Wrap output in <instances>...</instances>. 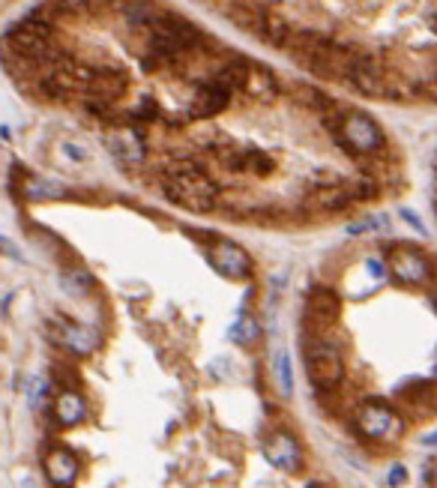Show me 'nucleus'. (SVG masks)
I'll return each instance as SVG.
<instances>
[{
  "mask_svg": "<svg viewBox=\"0 0 437 488\" xmlns=\"http://www.w3.org/2000/svg\"><path fill=\"white\" fill-rule=\"evenodd\" d=\"M312 333L344 360L324 398L372 452H396L437 428V249L381 237L309 291Z\"/></svg>",
  "mask_w": 437,
  "mask_h": 488,
  "instance_id": "1",
  "label": "nucleus"
},
{
  "mask_svg": "<svg viewBox=\"0 0 437 488\" xmlns=\"http://www.w3.org/2000/svg\"><path fill=\"white\" fill-rule=\"evenodd\" d=\"M288 51L369 102L437 111V0H312Z\"/></svg>",
  "mask_w": 437,
  "mask_h": 488,
  "instance_id": "2",
  "label": "nucleus"
},
{
  "mask_svg": "<svg viewBox=\"0 0 437 488\" xmlns=\"http://www.w3.org/2000/svg\"><path fill=\"white\" fill-rule=\"evenodd\" d=\"M264 458L270 462V467L282 470V473H300L305 467V455H302V443L297 440V435L285 432H273L264 440Z\"/></svg>",
  "mask_w": 437,
  "mask_h": 488,
  "instance_id": "3",
  "label": "nucleus"
},
{
  "mask_svg": "<svg viewBox=\"0 0 437 488\" xmlns=\"http://www.w3.org/2000/svg\"><path fill=\"white\" fill-rule=\"evenodd\" d=\"M210 264L213 270L218 272V276H225V279H249L252 276V258L246 255L237 243H231V240H218L213 243V249H210Z\"/></svg>",
  "mask_w": 437,
  "mask_h": 488,
  "instance_id": "4",
  "label": "nucleus"
},
{
  "mask_svg": "<svg viewBox=\"0 0 437 488\" xmlns=\"http://www.w3.org/2000/svg\"><path fill=\"white\" fill-rule=\"evenodd\" d=\"M46 477L57 488H72L78 479V458L72 455L66 447H54L46 455Z\"/></svg>",
  "mask_w": 437,
  "mask_h": 488,
  "instance_id": "5",
  "label": "nucleus"
},
{
  "mask_svg": "<svg viewBox=\"0 0 437 488\" xmlns=\"http://www.w3.org/2000/svg\"><path fill=\"white\" fill-rule=\"evenodd\" d=\"M162 12L165 9L159 6L156 0H123L120 4V18L126 24V31H132V33H144Z\"/></svg>",
  "mask_w": 437,
  "mask_h": 488,
  "instance_id": "6",
  "label": "nucleus"
},
{
  "mask_svg": "<svg viewBox=\"0 0 437 488\" xmlns=\"http://www.w3.org/2000/svg\"><path fill=\"white\" fill-rule=\"evenodd\" d=\"M51 339L60 344V348L78 354V356H87L96 351V339L90 329H84L78 324H51Z\"/></svg>",
  "mask_w": 437,
  "mask_h": 488,
  "instance_id": "7",
  "label": "nucleus"
},
{
  "mask_svg": "<svg viewBox=\"0 0 437 488\" xmlns=\"http://www.w3.org/2000/svg\"><path fill=\"white\" fill-rule=\"evenodd\" d=\"M54 416H57V423L60 425H78V423L87 420V401L78 393L63 390L54 401Z\"/></svg>",
  "mask_w": 437,
  "mask_h": 488,
  "instance_id": "8",
  "label": "nucleus"
},
{
  "mask_svg": "<svg viewBox=\"0 0 437 488\" xmlns=\"http://www.w3.org/2000/svg\"><path fill=\"white\" fill-rule=\"evenodd\" d=\"M258 336H260V324L246 312H240L234 318V324L228 327V339L234 344H240V348H252V344L258 341Z\"/></svg>",
  "mask_w": 437,
  "mask_h": 488,
  "instance_id": "9",
  "label": "nucleus"
},
{
  "mask_svg": "<svg viewBox=\"0 0 437 488\" xmlns=\"http://www.w3.org/2000/svg\"><path fill=\"white\" fill-rule=\"evenodd\" d=\"M60 288L69 297H87L93 291V276L87 270H81V267H72V270H66L60 276Z\"/></svg>",
  "mask_w": 437,
  "mask_h": 488,
  "instance_id": "10",
  "label": "nucleus"
},
{
  "mask_svg": "<svg viewBox=\"0 0 437 488\" xmlns=\"http://www.w3.org/2000/svg\"><path fill=\"white\" fill-rule=\"evenodd\" d=\"M273 371H275V383H279L282 396H294V371H290V356L288 351H279L275 354V363H273Z\"/></svg>",
  "mask_w": 437,
  "mask_h": 488,
  "instance_id": "11",
  "label": "nucleus"
},
{
  "mask_svg": "<svg viewBox=\"0 0 437 488\" xmlns=\"http://www.w3.org/2000/svg\"><path fill=\"white\" fill-rule=\"evenodd\" d=\"M48 390H51V383L46 378H31V381H27V408H31L33 413L46 405Z\"/></svg>",
  "mask_w": 437,
  "mask_h": 488,
  "instance_id": "12",
  "label": "nucleus"
},
{
  "mask_svg": "<svg viewBox=\"0 0 437 488\" xmlns=\"http://www.w3.org/2000/svg\"><path fill=\"white\" fill-rule=\"evenodd\" d=\"M0 255L4 258H9V261H21V252H19V246L12 243L9 237H4L0 234Z\"/></svg>",
  "mask_w": 437,
  "mask_h": 488,
  "instance_id": "13",
  "label": "nucleus"
},
{
  "mask_svg": "<svg viewBox=\"0 0 437 488\" xmlns=\"http://www.w3.org/2000/svg\"><path fill=\"white\" fill-rule=\"evenodd\" d=\"M422 488H437V455L422 470Z\"/></svg>",
  "mask_w": 437,
  "mask_h": 488,
  "instance_id": "14",
  "label": "nucleus"
},
{
  "mask_svg": "<svg viewBox=\"0 0 437 488\" xmlns=\"http://www.w3.org/2000/svg\"><path fill=\"white\" fill-rule=\"evenodd\" d=\"M431 207H434V219H437V156L431 165Z\"/></svg>",
  "mask_w": 437,
  "mask_h": 488,
  "instance_id": "15",
  "label": "nucleus"
},
{
  "mask_svg": "<svg viewBox=\"0 0 437 488\" xmlns=\"http://www.w3.org/2000/svg\"><path fill=\"white\" fill-rule=\"evenodd\" d=\"M63 153H66V156H72L75 162H84V159H87V153H84L81 147H75V144H63Z\"/></svg>",
  "mask_w": 437,
  "mask_h": 488,
  "instance_id": "16",
  "label": "nucleus"
},
{
  "mask_svg": "<svg viewBox=\"0 0 437 488\" xmlns=\"http://www.w3.org/2000/svg\"><path fill=\"white\" fill-rule=\"evenodd\" d=\"M21 488H36V485H33L31 479H24V482H21Z\"/></svg>",
  "mask_w": 437,
  "mask_h": 488,
  "instance_id": "17",
  "label": "nucleus"
}]
</instances>
